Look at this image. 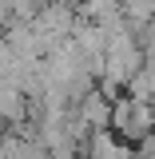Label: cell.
Returning <instances> with one entry per match:
<instances>
[{
    "instance_id": "1",
    "label": "cell",
    "mask_w": 155,
    "mask_h": 159,
    "mask_svg": "<svg viewBox=\"0 0 155 159\" xmlns=\"http://www.w3.org/2000/svg\"><path fill=\"white\" fill-rule=\"evenodd\" d=\"M72 111L88 123V131H103V127H107V119H112V99L103 96L99 88H88V92L72 103Z\"/></svg>"
},
{
    "instance_id": "2",
    "label": "cell",
    "mask_w": 155,
    "mask_h": 159,
    "mask_svg": "<svg viewBox=\"0 0 155 159\" xmlns=\"http://www.w3.org/2000/svg\"><path fill=\"white\" fill-rule=\"evenodd\" d=\"M24 116H28V96L12 84H0V119L12 127V123H24Z\"/></svg>"
},
{
    "instance_id": "3",
    "label": "cell",
    "mask_w": 155,
    "mask_h": 159,
    "mask_svg": "<svg viewBox=\"0 0 155 159\" xmlns=\"http://www.w3.org/2000/svg\"><path fill=\"white\" fill-rule=\"evenodd\" d=\"M123 96L139 99V103H147V99H151V68H147V64H139L135 72L127 76V84H123Z\"/></svg>"
}]
</instances>
